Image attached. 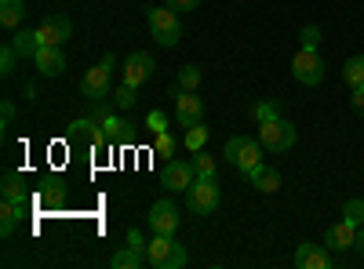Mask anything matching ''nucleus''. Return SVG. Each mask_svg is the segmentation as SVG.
Here are the masks:
<instances>
[{"mask_svg": "<svg viewBox=\"0 0 364 269\" xmlns=\"http://www.w3.org/2000/svg\"><path fill=\"white\" fill-rule=\"evenodd\" d=\"M146 251H149V265L154 269H182L190 262L186 248H182L175 236H161V233H157V241L146 244Z\"/></svg>", "mask_w": 364, "mask_h": 269, "instance_id": "obj_1", "label": "nucleus"}, {"mask_svg": "<svg viewBox=\"0 0 364 269\" xmlns=\"http://www.w3.org/2000/svg\"><path fill=\"white\" fill-rule=\"evenodd\" d=\"M233 168H240V171H252L255 164H262V142H259V135L252 138V135H233L230 142H226V153H223Z\"/></svg>", "mask_w": 364, "mask_h": 269, "instance_id": "obj_2", "label": "nucleus"}, {"mask_svg": "<svg viewBox=\"0 0 364 269\" xmlns=\"http://www.w3.org/2000/svg\"><path fill=\"white\" fill-rule=\"evenodd\" d=\"M149 33H154V40L161 44V48H175L178 40H182V22H178V15H175V8L168 11V8H149Z\"/></svg>", "mask_w": 364, "mask_h": 269, "instance_id": "obj_3", "label": "nucleus"}, {"mask_svg": "<svg viewBox=\"0 0 364 269\" xmlns=\"http://www.w3.org/2000/svg\"><path fill=\"white\" fill-rule=\"evenodd\" d=\"M219 200H223V193H219L215 178H197V182L186 190V207H190L193 215H215L219 212Z\"/></svg>", "mask_w": 364, "mask_h": 269, "instance_id": "obj_4", "label": "nucleus"}, {"mask_svg": "<svg viewBox=\"0 0 364 269\" xmlns=\"http://www.w3.org/2000/svg\"><path fill=\"white\" fill-rule=\"evenodd\" d=\"M259 142H262V149L266 153H288V149L295 146V124H288V121H262L259 124Z\"/></svg>", "mask_w": 364, "mask_h": 269, "instance_id": "obj_5", "label": "nucleus"}, {"mask_svg": "<svg viewBox=\"0 0 364 269\" xmlns=\"http://www.w3.org/2000/svg\"><path fill=\"white\" fill-rule=\"evenodd\" d=\"M291 77L299 84H306V87H317L324 80V62H321V55L314 48H299L295 58H291Z\"/></svg>", "mask_w": 364, "mask_h": 269, "instance_id": "obj_6", "label": "nucleus"}, {"mask_svg": "<svg viewBox=\"0 0 364 269\" xmlns=\"http://www.w3.org/2000/svg\"><path fill=\"white\" fill-rule=\"evenodd\" d=\"M113 269H142L149 265V251H146V236L139 229H128V248H120L113 258H109Z\"/></svg>", "mask_w": 364, "mask_h": 269, "instance_id": "obj_7", "label": "nucleus"}, {"mask_svg": "<svg viewBox=\"0 0 364 269\" xmlns=\"http://www.w3.org/2000/svg\"><path fill=\"white\" fill-rule=\"evenodd\" d=\"M80 95L87 102H99V99H109V66L99 62V66H91L84 77H80Z\"/></svg>", "mask_w": 364, "mask_h": 269, "instance_id": "obj_8", "label": "nucleus"}, {"mask_svg": "<svg viewBox=\"0 0 364 269\" xmlns=\"http://www.w3.org/2000/svg\"><path fill=\"white\" fill-rule=\"evenodd\" d=\"M178 222H182V219H178V207H175L168 197L149 207V229H154V233H161V236H175Z\"/></svg>", "mask_w": 364, "mask_h": 269, "instance_id": "obj_9", "label": "nucleus"}, {"mask_svg": "<svg viewBox=\"0 0 364 269\" xmlns=\"http://www.w3.org/2000/svg\"><path fill=\"white\" fill-rule=\"evenodd\" d=\"M295 265H299V269H336L339 258L328 255L324 244H299V248H295Z\"/></svg>", "mask_w": 364, "mask_h": 269, "instance_id": "obj_10", "label": "nucleus"}, {"mask_svg": "<svg viewBox=\"0 0 364 269\" xmlns=\"http://www.w3.org/2000/svg\"><path fill=\"white\" fill-rule=\"evenodd\" d=\"M37 37H41L44 48H63V44L73 37V22H70V15H51V18L37 29Z\"/></svg>", "mask_w": 364, "mask_h": 269, "instance_id": "obj_11", "label": "nucleus"}, {"mask_svg": "<svg viewBox=\"0 0 364 269\" xmlns=\"http://www.w3.org/2000/svg\"><path fill=\"white\" fill-rule=\"evenodd\" d=\"M154 70H157L154 55H149V51H132V55H128V62H124V84L142 87L149 77H154Z\"/></svg>", "mask_w": 364, "mask_h": 269, "instance_id": "obj_12", "label": "nucleus"}, {"mask_svg": "<svg viewBox=\"0 0 364 269\" xmlns=\"http://www.w3.org/2000/svg\"><path fill=\"white\" fill-rule=\"evenodd\" d=\"M193 182H197L193 160H168V164H164V186H168V190H182V193H186Z\"/></svg>", "mask_w": 364, "mask_h": 269, "instance_id": "obj_13", "label": "nucleus"}, {"mask_svg": "<svg viewBox=\"0 0 364 269\" xmlns=\"http://www.w3.org/2000/svg\"><path fill=\"white\" fill-rule=\"evenodd\" d=\"M175 116H178V124H182V128L200 124V116H204V102L197 99V92H178V95H175Z\"/></svg>", "mask_w": 364, "mask_h": 269, "instance_id": "obj_14", "label": "nucleus"}, {"mask_svg": "<svg viewBox=\"0 0 364 269\" xmlns=\"http://www.w3.org/2000/svg\"><path fill=\"white\" fill-rule=\"evenodd\" d=\"M353 244H357V226H353L350 219H343L339 226H331V229L324 233V248H328V251H339V255H343V251H350Z\"/></svg>", "mask_w": 364, "mask_h": 269, "instance_id": "obj_15", "label": "nucleus"}, {"mask_svg": "<svg viewBox=\"0 0 364 269\" xmlns=\"http://www.w3.org/2000/svg\"><path fill=\"white\" fill-rule=\"evenodd\" d=\"M0 197L11 200V204H18L22 215L29 212V207H33V197H29V190H26V182H22V175H15V171L4 175V182H0Z\"/></svg>", "mask_w": 364, "mask_h": 269, "instance_id": "obj_16", "label": "nucleus"}, {"mask_svg": "<svg viewBox=\"0 0 364 269\" xmlns=\"http://www.w3.org/2000/svg\"><path fill=\"white\" fill-rule=\"evenodd\" d=\"M33 66L41 70V77H63L66 73V55H63V48H41L33 55Z\"/></svg>", "mask_w": 364, "mask_h": 269, "instance_id": "obj_17", "label": "nucleus"}, {"mask_svg": "<svg viewBox=\"0 0 364 269\" xmlns=\"http://www.w3.org/2000/svg\"><path fill=\"white\" fill-rule=\"evenodd\" d=\"M248 175V182L259 190V193H277L281 190V171L277 168H266V164H255L252 171H245Z\"/></svg>", "mask_w": 364, "mask_h": 269, "instance_id": "obj_18", "label": "nucleus"}, {"mask_svg": "<svg viewBox=\"0 0 364 269\" xmlns=\"http://www.w3.org/2000/svg\"><path fill=\"white\" fill-rule=\"evenodd\" d=\"M11 48L18 51V58H33L44 44H41V37H37V29H18V33L11 37Z\"/></svg>", "mask_w": 364, "mask_h": 269, "instance_id": "obj_19", "label": "nucleus"}, {"mask_svg": "<svg viewBox=\"0 0 364 269\" xmlns=\"http://www.w3.org/2000/svg\"><path fill=\"white\" fill-rule=\"evenodd\" d=\"M26 22V4L22 0H0V26L4 29H22Z\"/></svg>", "mask_w": 364, "mask_h": 269, "instance_id": "obj_20", "label": "nucleus"}, {"mask_svg": "<svg viewBox=\"0 0 364 269\" xmlns=\"http://www.w3.org/2000/svg\"><path fill=\"white\" fill-rule=\"evenodd\" d=\"M18 219H22V207L18 204H11V200H0V236H15V226H18Z\"/></svg>", "mask_w": 364, "mask_h": 269, "instance_id": "obj_21", "label": "nucleus"}, {"mask_svg": "<svg viewBox=\"0 0 364 269\" xmlns=\"http://www.w3.org/2000/svg\"><path fill=\"white\" fill-rule=\"evenodd\" d=\"M343 80H346L350 92H353V87H364V55L346 58V66H343Z\"/></svg>", "mask_w": 364, "mask_h": 269, "instance_id": "obj_22", "label": "nucleus"}, {"mask_svg": "<svg viewBox=\"0 0 364 269\" xmlns=\"http://www.w3.org/2000/svg\"><path fill=\"white\" fill-rule=\"evenodd\" d=\"M109 99H113V106H117V109H132V106L139 102V87H132V84H120Z\"/></svg>", "mask_w": 364, "mask_h": 269, "instance_id": "obj_23", "label": "nucleus"}, {"mask_svg": "<svg viewBox=\"0 0 364 269\" xmlns=\"http://www.w3.org/2000/svg\"><path fill=\"white\" fill-rule=\"evenodd\" d=\"M44 207H58V204H63L66 200V190H63V182H58V178H55V182H48L44 190H41V197H37Z\"/></svg>", "mask_w": 364, "mask_h": 269, "instance_id": "obj_24", "label": "nucleus"}, {"mask_svg": "<svg viewBox=\"0 0 364 269\" xmlns=\"http://www.w3.org/2000/svg\"><path fill=\"white\" fill-rule=\"evenodd\" d=\"M193 168H197V178H215V171H219V164H215V157L211 153H193Z\"/></svg>", "mask_w": 364, "mask_h": 269, "instance_id": "obj_25", "label": "nucleus"}, {"mask_svg": "<svg viewBox=\"0 0 364 269\" xmlns=\"http://www.w3.org/2000/svg\"><path fill=\"white\" fill-rule=\"evenodd\" d=\"M204 146H208V128H204V124L186 128V149H190V153H200Z\"/></svg>", "mask_w": 364, "mask_h": 269, "instance_id": "obj_26", "label": "nucleus"}, {"mask_svg": "<svg viewBox=\"0 0 364 269\" xmlns=\"http://www.w3.org/2000/svg\"><path fill=\"white\" fill-rule=\"evenodd\" d=\"M252 116H255L259 124H262V121H277V116H281V106L273 102V99H269V102H255V106H252Z\"/></svg>", "mask_w": 364, "mask_h": 269, "instance_id": "obj_27", "label": "nucleus"}, {"mask_svg": "<svg viewBox=\"0 0 364 269\" xmlns=\"http://www.w3.org/2000/svg\"><path fill=\"white\" fill-rule=\"evenodd\" d=\"M154 153H157V157H164V160H171V157H175V138H171L168 131L154 135Z\"/></svg>", "mask_w": 364, "mask_h": 269, "instance_id": "obj_28", "label": "nucleus"}, {"mask_svg": "<svg viewBox=\"0 0 364 269\" xmlns=\"http://www.w3.org/2000/svg\"><path fill=\"white\" fill-rule=\"evenodd\" d=\"M200 70L197 66H186V70H182L178 73V87H182V92H197V87H200Z\"/></svg>", "mask_w": 364, "mask_h": 269, "instance_id": "obj_29", "label": "nucleus"}, {"mask_svg": "<svg viewBox=\"0 0 364 269\" xmlns=\"http://www.w3.org/2000/svg\"><path fill=\"white\" fill-rule=\"evenodd\" d=\"M15 62H18V51L11 48V40H8V44H0V73H4V77H11Z\"/></svg>", "mask_w": 364, "mask_h": 269, "instance_id": "obj_30", "label": "nucleus"}, {"mask_svg": "<svg viewBox=\"0 0 364 269\" xmlns=\"http://www.w3.org/2000/svg\"><path fill=\"white\" fill-rule=\"evenodd\" d=\"M343 219H350L353 226H360V222H364V200H357V197L346 200V204H343Z\"/></svg>", "mask_w": 364, "mask_h": 269, "instance_id": "obj_31", "label": "nucleus"}, {"mask_svg": "<svg viewBox=\"0 0 364 269\" xmlns=\"http://www.w3.org/2000/svg\"><path fill=\"white\" fill-rule=\"evenodd\" d=\"M299 40H302V48H314V51H317V44H321V29H317V26H302Z\"/></svg>", "mask_w": 364, "mask_h": 269, "instance_id": "obj_32", "label": "nucleus"}, {"mask_svg": "<svg viewBox=\"0 0 364 269\" xmlns=\"http://www.w3.org/2000/svg\"><path fill=\"white\" fill-rule=\"evenodd\" d=\"M146 128H149V131H154V135H161V131H168V116H164L161 109H154V113H149V116H146Z\"/></svg>", "mask_w": 364, "mask_h": 269, "instance_id": "obj_33", "label": "nucleus"}, {"mask_svg": "<svg viewBox=\"0 0 364 269\" xmlns=\"http://www.w3.org/2000/svg\"><path fill=\"white\" fill-rule=\"evenodd\" d=\"M0 121H4V128H11V124H15V102H11V99L0 102Z\"/></svg>", "mask_w": 364, "mask_h": 269, "instance_id": "obj_34", "label": "nucleus"}, {"mask_svg": "<svg viewBox=\"0 0 364 269\" xmlns=\"http://www.w3.org/2000/svg\"><path fill=\"white\" fill-rule=\"evenodd\" d=\"M350 106H353V113H357V116H364V87H353Z\"/></svg>", "mask_w": 364, "mask_h": 269, "instance_id": "obj_35", "label": "nucleus"}, {"mask_svg": "<svg viewBox=\"0 0 364 269\" xmlns=\"http://www.w3.org/2000/svg\"><path fill=\"white\" fill-rule=\"evenodd\" d=\"M200 4V0H168V8H175V11H193Z\"/></svg>", "mask_w": 364, "mask_h": 269, "instance_id": "obj_36", "label": "nucleus"}]
</instances>
